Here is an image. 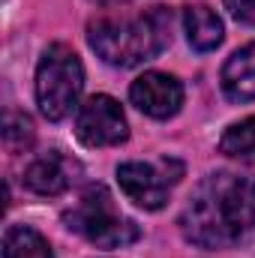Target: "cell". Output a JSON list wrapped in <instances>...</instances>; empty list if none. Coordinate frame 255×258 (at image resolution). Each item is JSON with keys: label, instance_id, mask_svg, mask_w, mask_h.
Wrapping results in <instances>:
<instances>
[{"label": "cell", "instance_id": "6da1fadb", "mask_svg": "<svg viewBox=\"0 0 255 258\" xmlns=\"http://www.w3.org/2000/svg\"><path fill=\"white\" fill-rule=\"evenodd\" d=\"M180 231L201 249H231L255 240V177L234 171L204 177L180 213Z\"/></svg>", "mask_w": 255, "mask_h": 258}, {"label": "cell", "instance_id": "7a4b0ae2", "mask_svg": "<svg viewBox=\"0 0 255 258\" xmlns=\"http://www.w3.org/2000/svg\"><path fill=\"white\" fill-rule=\"evenodd\" d=\"M87 42L105 63L120 69L153 60L171 42V9L153 6L141 15L99 18L87 27Z\"/></svg>", "mask_w": 255, "mask_h": 258}, {"label": "cell", "instance_id": "3957f363", "mask_svg": "<svg viewBox=\"0 0 255 258\" xmlns=\"http://www.w3.org/2000/svg\"><path fill=\"white\" fill-rule=\"evenodd\" d=\"M63 222L69 231L81 234L84 240H90L102 249H120V246H129L141 237L138 225L117 213L111 192L99 183L87 186L78 195V201L63 213Z\"/></svg>", "mask_w": 255, "mask_h": 258}, {"label": "cell", "instance_id": "277c9868", "mask_svg": "<svg viewBox=\"0 0 255 258\" xmlns=\"http://www.w3.org/2000/svg\"><path fill=\"white\" fill-rule=\"evenodd\" d=\"M84 69L72 48L48 45L36 66V105L48 120H63L78 108Z\"/></svg>", "mask_w": 255, "mask_h": 258}, {"label": "cell", "instance_id": "5b68a950", "mask_svg": "<svg viewBox=\"0 0 255 258\" xmlns=\"http://www.w3.org/2000/svg\"><path fill=\"white\" fill-rule=\"evenodd\" d=\"M75 135L87 147H114V144H123L129 138V126H126V117H123V108L117 105V99H111L105 93L90 96L78 108Z\"/></svg>", "mask_w": 255, "mask_h": 258}, {"label": "cell", "instance_id": "8992f818", "mask_svg": "<svg viewBox=\"0 0 255 258\" xmlns=\"http://www.w3.org/2000/svg\"><path fill=\"white\" fill-rule=\"evenodd\" d=\"M129 99L138 111L156 120H168L180 111L183 105V84L168 75V72H144L141 78L132 81Z\"/></svg>", "mask_w": 255, "mask_h": 258}, {"label": "cell", "instance_id": "52a82bcc", "mask_svg": "<svg viewBox=\"0 0 255 258\" xmlns=\"http://www.w3.org/2000/svg\"><path fill=\"white\" fill-rule=\"evenodd\" d=\"M117 183L129 201H135L138 207L159 210L168 201V189H171L174 177H165V171H159L150 162H123L117 168Z\"/></svg>", "mask_w": 255, "mask_h": 258}, {"label": "cell", "instance_id": "ba28073f", "mask_svg": "<svg viewBox=\"0 0 255 258\" xmlns=\"http://www.w3.org/2000/svg\"><path fill=\"white\" fill-rule=\"evenodd\" d=\"M75 174H78L75 159L63 156L60 150H48L24 168V186L36 195H60L75 183Z\"/></svg>", "mask_w": 255, "mask_h": 258}, {"label": "cell", "instance_id": "9c48e42d", "mask_svg": "<svg viewBox=\"0 0 255 258\" xmlns=\"http://www.w3.org/2000/svg\"><path fill=\"white\" fill-rule=\"evenodd\" d=\"M222 90L231 102H255V42L237 48L225 60Z\"/></svg>", "mask_w": 255, "mask_h": 258}, {"label": "cell", "instance_id": "30bf717a", "mask_svg": "<svg viewBox=\"0 0 255 258\" xmlns=\"http://www.w3.org/2000/svg\"><path fill=\"white\" fill-rule=\"evenodd\" d=\"M183 24H186V39H189V45L195 51H213V48L222 45L225 30H222L219 15H216L210 6H204V3L186 6Z\"/></svg>", "mask_w": 255, "mask_h": 258}, {"label": "cell", "instance_id": "8fae6325", "mask_svg": "<svg viewBox=\"0 0 255 258\" xmlns=\"http://www.w3.org/2000/svg\"><path fill=\"white\" fill-rule=\"evenodd\" d=\"M3 258H54V252L36 228L9 225L3 234Z\"/></svg>", "mask_w": 255, "mask_h": 258}, {"label": "cell", "instance_id": "7c38bea8", "mask_svg": "<svg viewBox=\"0 0 255 258\" xmlns=\"http://www.w3.org/2000/svg\"><path fill=\"white\" fill-rule=\"evenodd\" d=\"M219 150L231 159L255 162V114L225 129L222 138H219Z\"/></svg>", "mask_w": 255, "mask_h": 258}, {"label": "cell", "instance_id": "4fadbf2b", "mask_svg": "<svg viewBox=\"0 0 255 258\" xmlns=\"http://www.w3.org/2000/svg\"><path fill=\"white\" fill-rule=\"evenodd\" d=\"M3 141L12 153H21L33 144V123L27 114H18V111H9L6 120H3Z\"/></svg>", "mask_w": 255, "mask_h": 258}, {"label": "cell", "instance_id": "5bb4252c", "mask_svg": "<svg viewBox=\"0 0 255 258\" xmlns=\"http://www.w3.org/2000/svg\"><path fill=\"white\" fill-rule=\"evenodd\" d=\"M225 9L240 24H255V0H225Z\"/></svg>", "mask_w": 255, "mask_h": 258}, {"label": "cell", "instance_id": "9a60e30c", "mask_svg": "<svg viewBox=\"0 0 255 258\" xmlns=\"http://www.w3.org/2000/svg\"><path fill=\"white\" fill-rule=\"evenodd\" d=\"M96 3H117V0H96Z\"/></svg>", "mask_w": 255, "mask_h": 258}]
</instances>
